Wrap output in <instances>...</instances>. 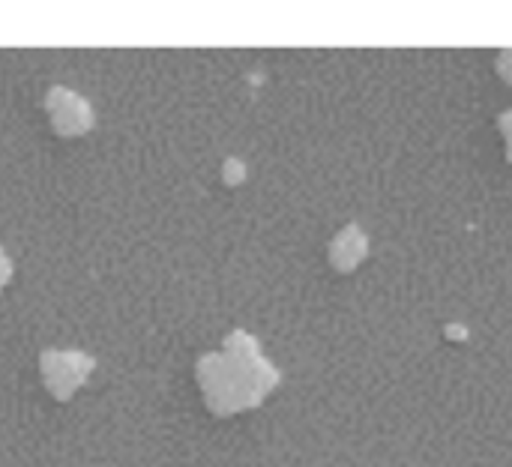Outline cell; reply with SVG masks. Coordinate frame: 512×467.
I'll list each match as a JSON object with an SVG mask.
<instances>
[{"instance_id": "3957f363", "label": "cell", "mask_w": 512, "mask_h": 467, "mask_svg": "<svg viewBox=\"0 0 512 467\" xmlns=\"http://www.w3.org/2000/svg\"><path fill=\"white\" fill-rule=\"evenodd\" d=\"M501 129H504V135H507V159L512 162V111H507V114L501 117Z\"/></svg>"}, {"instance_id": "7a4b0ae2", "label": "cell", "mask_w": 512, "mask_h": 467, "mask_svg": "<svg viewBox=\"0 0 512 467\" xmlns=\"http://www.w3.org/2000/svg\"><path fill=\"white\" fill-rule=\"evenodd\" d=\"M363 258H366V237L360 234L357 225H348V228L339 231L336 240L330 243V264H333L339 273H351Z\"/></svg>"}, {"instance_id": "277c9868", "label": "cell", "mask_w": 512, "mask_h": 467, "mask_svg": "<svg viewBox=\"0 0 512 467\" xmlns=\"http://www.w3.org/2000/svg\"><path fill=\"white\" fill-rule=\"evenodd\" d=\"M498 69H501V75H504V78L512 84V51H504V54H501Z\"/></svg>"}, {"instance_id": "5b68a950", "label": "cell", "mask_w": 512, "mask_h": 467, "mask_svg": "<svg viewBox=\"0 0 512 467\" xmlns=\"http://www.w3.org/2000/svg\"><path fill=\"white\" fill-rule=\"evenodd\" d=\"M6 279H9V264H6V258H3V252H0V288H3Z\"/></svg>"}, {"instance_id": "6da1fadb", "label": "cell", "mask_w": 512, "mask_h": 467, "mask_svg": "<svg viewBox=\"0 0 512 467\" xmlns=\"http://www.w3.org/2000/svg\"><path fill=\"white\" fill-rule=\"evenodd\" d=\"M198 375L207 402L216 414H234L252 408L264 399L270 387H276V369H270L261 360L255 342L246 351H234L228 345V354L207 357L198 366Z\"/></svg>"}]
</instances>
